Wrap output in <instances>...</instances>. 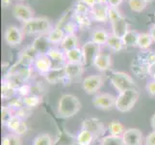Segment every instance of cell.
I'll list each match as a JSON object with an SVG mask.
<instances>
[{
	"label": "cell",
	"mask_w": 155,
	"mask_h": 145,
	"mask_svg": "<svg viewBox=\"0 0 155 145\" xmlns=\"http://www.w3.org/2000/svg\"><path fill=\"white\" fill-rule=\"evenodd\" d=\"M81 109V103L76 96L72 94H64L58 102L57 112L62 118H69L75 115Z\"/></svg>",
	"instance_id": "obj_1"
},
{
	"label": "cell",
	"mask_w": 155,
	"mask_h": 145,
	"mask_svg": "<svg viewBox=\"0 0 155 145\" xmlns=\"http://www.w3.org/2000/svg\"><path fill=\"white\" fill-rule=\"evenodd\" d=\"M22 29L24 34L33 35V34H40L45 35L47 34L52 29L50 21L47 18L41 17V18H33L30 20L23 22Z\"/></svg>",
	"instance_id": "obj_2"
},
{
	"label": "cell",
	"mask_w": 155,
	"mask_h": 145,
	"mask_svg": "<svg viewBox=\"0 0 155 145\" xmlns=\"http://www.w3.org/2000/svg\"><path fill=\"white\" fill-rule=\"evenodd\" d=\"M153 64H155V52L145 50L137 56L134 62H132L131 67L132 71L138 74V77H141L147 74L149 67Z\"/></svg>",
	"instance_id": "obj_3"
},
{
	"label": "cell",
	"mask_w": 155,
	"mask_h": 145,
	"mask_svg": "<svg viewBox=\"0 0 155 145\" xmlns=\"http://www.w3.org/2000/svg\"><path fill=\"white\" fill-rule=\"evenodd\" d=\"M109 20L112 26V34L122 38L124 35L129 30L126 19L120 13L117 8H109Z\"/></svg>",
	"instance_id": "obj_4"
},
{
	"label": "cell",
	"mask_w": 155,
	"mask_h": 145,
	"mask_svg": "<svg viewBox=\"0 0 155 145\" xmlns=\"http://www.w3.org/2000/svg\"><path fill=\"white\" fill-rule=\"evenodd\" d=\"M139 98L137 89H129L120 92L116 100V109L120 112H127L133 109Z\"/></svg>",
	"instance_id": "obj_5"
},
{
	"label": "cell",
	"mask_w": 155,
	"mask_h": 145,
	"mask_svg": "<svg viewBox=\"0 0 155 145\" xmlns=\"http://www.w3.org/2000/svg\"><path fill=\"white\" fill-rule=\"evenodd\" d=\"M110 80L113 86L119 93L129 89H137L135 81L133 78L125 73L122 72H112L110 76Z\"/></svg>",
	"instance_id": "obj_6"
},
{
	"label": "cell",
	"mask_w": 155,
	"mask_h": 145,
	"mask_svg": "<svg viewBox=\"0 0 155 145\" xmlns=\"http://www.w3.org/2000/svg\"><path fill=\"white\" fill-rule=\"evenodd\" d=\"M101 46L95 44L93 41L87 42L82 47L83 52V64L85 66H92L94 65L95 58L100 54Z\"/></svg>",
	"instance_id": "obj_7"
},
{
	"label": "cell",
	"mask_w": 155,
	"mask_h": 145,
	"mask_svg": "<svg viewBox=\"0 0 155 145\" xmlns=\"http://www.w3.org/2000/svg\"><path fill=\"white\" fill-rule=\"evenodd\" d=\"M117 97L109 93L97 94L93 98V105L99 109L108 110L116 105Z\"/></svg>",
	"instance_id": "obj_8"
},
{
	"label": "cell",
	"mask_w": 155,
	"mask_h": 145,
	"mask_svg": "<svg viewBox=\"0 0 155 145\" xmlns=\"http://www.w3.org/2000/svg\"><path fill=\"white\" fill-rule=\"evenodd\" d=\"M103 84V78L99 74H92L85 78L82 82L84 91L89 95L97 93Z\"/></svg>",
	"instance_id": "obj_9"
},
{
	"label": "cell",
	"mask_w": 155,
	"mask_h": 145,
	"mask_svg": "<svg viewBox=\"0 0 155 145\" xmlns=\"http://www.w3.org/2000/svg\"><path fill=\"white\" fill-rule=\"evenodd\" d=\"M23 31L18 26H9L4 33V40L7 43V45L11 47H15L19 45L23 40Z\"/></svg>",
	"instance_id": "obj_10"
},
{
	"label": "cell",
	"mask_w": 155,
	"mask_h": 145,
	"mask_svg": "<svg viewBox=\"0 0 155 145\" xmlns=\"http://www.w3.org/2000/svg\"><path fill=\"white\" fill-rule=\"evenodd\" d=\"M109 8L110 6L106 2L97 3L91 8L92 19L98 22H106L107 20H109Z\"/></svg>",
	"instance_id": "obj_11"
},
{
	"label": "cell",
	"mask_w": 155,
	"mask_h": 145,
	"mask_svg": "<svg viewBox=\"0 0 155 145\" xmlns=\"http://www.w3.org/2000/svg\"><path fill=\"white\" fill-rule=\"evenodd\" d=\"M13 15L15 19L22 21V22H26V21L30 20L31 19L35 18L34 11L32 10V8L29 7L28 5L21 4V3H18L14 6Z\"/></svg>",
	"instance_id": "obj_12"
},
{
	"label": "cell",
	"mask_w": 155,
	"mask_h": 145,
	"mask_svg": "<svg viewBox=\"0 0 155 145\" xmlns=\"http://www.w3.org/2000/svg\"><path fill=\"white\" fill-rule=\"evenodd\" d=\"M82 130H87L94 133L95 137L99 136L104 133V125L97 118H87L82 122Z\"/></svg>",
	"instance_id": "obj_13"
},
{
	"label": "cell",
	"mask_w": 155,
	"mask_h": 145,
	"mask_svg": "<svg viewBox=\"0 0 155 145\" xmlns=\"http://www.w3.org/2000/svg\"><path fill=\"white\" fill-rule=\"evenodd\" d=\"M46 55L50 58L52 62V68H61L66 65L68 62L66 57V52L63 50L56 47H51L46 53Z\"/></svg>",
	"instance_id": "obj_14"
},
{
	"label": "cell",
	"mask_w": 155,
	"mask_h": 145,
	"mask_svg": "<svg viewBox=\"0 0 155 145\" xmlns=\"http://www.w3.org/2000/svg\"><path fill=\"white\" fill-rule=\"evenodd\" d=\"M121 137L124 145H142L143 135L141 131L138 130V129H127Z\"/></svg>",
	"instance_id": "obj_15"
},
{
	"label": "cell",
	"mask_w": 155,
	"mask_h": 145,
	"mask_svg": "<svg viewBox=\"0 0 155 145\" xmlns=\"http://www.w3.org/2000/svg\"><path fill=\"white\" fill-rule=\"evenodd\" d=\"M33 67L40 74L45 76V74L52 69V62L50 60V58L46 54H42L37 57V59L33 63Z\"/></svg>",
	"instance_id": "obj_16"
},
{
	"label": "cell",
	"mask_w": 155,
	"mask_h": 145,
	"mask_svg": "<svg viewBox=\"0 0 155 145\" xmlns=\"http://www.w3.org/2000/svg\"><path fill=\"white\" fill-rule=\"evenodd\" d=\"M32 46L35 47V50L39 52L40 55L46 54L48 50H50V42L48 41L46 34L45 35H39L36 37L35 40L32 43Z\"/></svg>",
	"instance_id": "obj_17"
},
{
	"label": "cell",
	"mask_w": 155,
	"mask_h": 145,
	"mask_svg": "<svg viewBox=\"0 0 155 145\" xmlns=\"http://www.w3.org/2000/svg\"><path fill=\"white\" fill-rule=\"evenodd\" d=\"M45 77L46 81L51 84H55L59 81H62V80L67 78L65 66L61 68H52Z\"/></svg>",
	"instance_id": "obj_18"
},
{
	"label": "cell",
	"mask_w": 155,
	"mask_h": 145,
	"mask_svg": "<svg viewBox=\"0 0 155 145\" xmlns=\"http://www.w3.org/2000/svg\"><path fill=\"white\" fill-rule=\"evenodd\" d=\"M83 63H72L67 62L65 65L66 74L68 79H73L79 76H81L83 73Z\"/></svg>",
	"instance_id": "obj_19"
},
{
	"label": "cell",
	"mask_w": 155,
	"mask_h": 145,
	"mask_svg": "<svg viewBox=\"0 0 155 145\" xmlns=\"http://www.w3.org/2000/svg\"><path fill=\"white\" fill-rule=\"evenodd\" d=\"M112 65L111 56L106 53H100V54L95 58L94 66L99 70L100 72H105L107 70H109Z\"/></svg>",
	"instance_id": "obj_20"
},
{
	"label": "cell",
	"mask_w": 155,
	"mask_h": 145,
	"mask_svg": "<svg viewBox=\"0 0 155 145\" xmlns=\"http://www.w3.org/2000/svg\"><path fill=\"white\" fill-rule=\"evenodd\" d=\"M46 36H47V38H48L50 44L58 45V44H61L63 42L64 38H65V36H66V33L63 28L55 27V28H52L48 33L46 34Z\"/></svg>",
	"instance_id": "obj_21"
},
{
	"label": "cell",
	"mask_w": 155,
	"mask_h": 145,
	"mask_svg": "<svg viewBox=\"0 0 155 145\" xmlns=\"http://www.w3.org/2000/svg\"><path fill=\"white\" fill-rule=\"evenodd\" d=\"M95 136L94 133L87 130H81L75 137V141L77 145H91L94 140Z\"/></svg>",
	"instance_id": "obj_22"
},
{
	"label": "cell",
	"mask_w": 155,
	"mask_h": 145,
	"mask_svg": "<svg viewBox=\"0 0 155 145\" xmlns=\"http://www.w3.org/2000/svg\"><path fill=\"white\" fill-rule=\"evenodd\" d=\"M61 50H63L65 52L72 50V48L77 47L78 45V39L76 34H69L66 35L64 38L63 42L61 43Z\"/></svg>",
	"instance_id": "obj_23"
},
{
	"label": "cell",
	"mask_w": 155,
	"mask_h": 145,
	"mask_svg": "<svg viewBox=\"0 0 155 145\" xmlns=\"http://www.w3.org/2000/svg\"><path fill=\"white\" fill-rule=\"evenodd\" d=\"M139 34L136 30H128L122 37V42L125 47H136L138 44Z\"/></svg>",
	"instance_id": "obj_24"
},
{
	"label": "cell",
	"mask_w": 155,
	"mask_h": 145,
	"mask_svg": "<svg viewBox=\"0 0 155 145\" xmlns=\"http://www.w3.org/2000/svg\"><path fill=\"white\" fill-rule=\"evenodd\" d=\"M106 46L114 51H120L124 47V42H122V38H120L119 36H116L114 34H110L108 41L106 43Z\"/></svg>",
	"instance_id": "obj_25"
},
{
	"label": "cell",
	"mask_w": 155,
	"mask_h": 145,
	"mask_svg": "<svg viewBox=\"0 0 155 145\" xmlns=\"http://www.w3.org/2000/svg\"><path fill=\"white\" fill-rule=\"evenodd\" d=\"M110 34L104 29H97L93 32L92 34V41L95 44H97L99 46L101 45H106L107 41H108Z\"/></svg>",
	"instance_id": "obj_26"
},
{
	"label": "cell",
	"mask_w": 155,
	"mask_h": 145,
	"mask_svg": "<svg viewBox=\"0 0 155 145\" xmlns=\"http://www.w3.org/2000/svg\"><path fill=\"white\" fill-rule=\"evenodd\" d=\"M66 57L68 62L72 63H83V52L82 48L75 47L66 52Z\"/></svg>",
	"instance_id": "obj_27"
},
{
	"label": "cell",
	"mask_w": 155,
	"mask_h": 145,
	"mask_svg": "<svg viewBox=\"0 0 155 145\" xmlns=\"http://www.w3.org/2000/svg\"><path fill=\"white\" fill-rule=\"evenodd\" d=\"M1 90H2V98L3 99H13V97L15 95L17 92V88H15L14 85L11 83L10 81H8L7 79H5L2 86H1Z\"/></svg>",
	"instance_id": "obj_28"
},
{
	"label": "cell",
	"mask_w": 155,
	"mask_h": 145,
	"mask_svg": "<svg viewBox=\"0 0 155 145\" xmlns=\"http://www.w3.org/2000/svg\"><path fill=\"white\" fill-rule=\"evenodd\" d=\"M152 43H153V40L149 33H140L139 34V39H138V44H137V47L139 48L147 50L150 47Z\"/></svg>",
	"instance_id": "obj_29"
},
{
	"label": "cell",
	"mask_w": 155,
	"mask_h": 145,
	"mask_svg": "<svg viewBox=\"0 0 155 145\" xmlns=\"http://www.w3.org/2000/svg\"><path fill=\"white\" fill-rule=\"evenodd\" d=\"M148 2V0H128V5L133 12L141 13L146 9Z\"/></svg>",
	"instance_id": "obj_30"
},
{
	"label": "cell",
	"mask_w": 155,
	"mask_h": 145,
	"mask_svg": "<svg viewBox=\"0 0 155 145\" xmlns=\"http://www.w3.org/2000/svg\"><path fill=\"white\" fill-rule=\"evenodd\" d=\"M109 132L110 135L115 136H122L124 133L125 132L124 125L119 121H113L109 125Z\"/></svg>",
	"instance_id": "obj_31"
},
{
	"label": "cell",
	"mask_w": 155,
	"mask_h": 145,
	"mask_svg": "<svg viewBox=\"0 0 155 145\" xmlns=\"http://www.w3.org/2000/svg\"><path fill=\"white\" fill-rule=\"evenodd\" d=\"M100 145H124V143L121 136H115L109 135L102 137L100 141Z\"/></svg>",
	"instance_id": "obj_32"
},
{
	"label": "cell",
	"mask_w": 155,
	"mask_h": 145,
	"mask_svg": "<svg viewBox=\"0 0 155 145\" xmlns=\"http://www.w3.org/2000/svg\"><path fill=\"white\" fill-rule=\"evenodd\" d=\"M2 145H22L19 136L15 133H8L2 139Z\"/></svg>",
	"instance_id": "obj_33"
},
{
	"label": "cell",
	"mask_w": 155,
	"mask_h": 145,
	"mask_svg": "<svg viewBox=\"0 0 155 145\" xmlns=\"http://www.w3.org/2000/svg\"><path fill=\"white\" fill-rule=\"evenodd\" d=\"M33 145H53L52 137L48 133H41L34 139Z\"/></svg>",
	"instance_id": "obj_34"
},
{
	"label": "cell",
	"mask_w": 155,
	"mask_h": 145,
	"mask_svg": "<svg viewBox=\"0 0 155 145\" xmlns=\"http://www.w3.org/2000/svg\"><path fill=\"white\" fill-rule=\"evenodd\" d=\"M24 106L28 107V109H32L37 105H39L41 104V97L36 96V95H29L25 98H22Z\"/></svg>",
	"instance_id": "obj_35"
},
{
	"label": "cell",
	"mask_w": 155,
	"mask_h": 145,
	"mask_svg": "<svg viewBox=\"0 0 155 145\" xmlns=\"http://www.w3.org/2000/svg\"><path fill=\"white\" fill-rule=\"evenodd\" d=\"M91 13V8L83 0H78L74 6V14L78 15H89Z\"/></svg>",
	"instance_id": "obj_36"
},
{
	"label": "cell",
	"mask_w": 155,
	"mask_h": 145,
	"mask_svg": "<svg viewBox=\"0 0 155 145\" xmlns=\"http://www.w3.org/2000/svg\"><path fill=\"white\" fill-rule=\"evenodd\" d=\"M74 21L77 23L79 27H87L91 24V19L89 15H78L74 14Z\"/></svg>",
	"instance_id": "obj_37"
},
{
	"label": "cell",
	"mask_w": 155,
	"mask_h": 145,
	"mask_svg": "<svg viewBox=\"0 0 155 145\" xmlns=\"http://www.w3.org/2000/svg\"><path fill=\"white\" fill-rule=\"evenodd\" d=\"M23 120L20 119V118L17 115H14L11 119L9 120V122L7 123L6 127L8 128V130L15 133V131L18 130V128L19 127V125L21 124V122H22Z\"/></svg>",
	"instance_id": "obj_38"
},
{
	"label": "cell",
	"mask_w": 155,
	"mask_h": 145,
	"mask_svg": "<svg viewBox=\"0 0 155 145\" xmlns=\"http://www.w3.org/2000/svg\"><path fill=\"white\" fill-rule=\"evenodd\" d=\"M13 109L7 106H3L1 109V120H2V124L6 126L7 123L9 122V120L12 118L15 114H13Z\"/></svg>",
	"instance_id": "obj_39"
},
{
	"label": "cell",
	"mask_w": 155,
	"mask_h": 145,
	"mask_svg": "<svg viewBox=\"0 0 155 145\" xmlns=\"http://www.w3.org/2000/svg\"><path fill=\"white\" fill-rule=\"evenodd\" d=\"M78 25L75 21H68V22L65 24V26L63 27L64 31H65L66 35H69V34H75V32L77 30Z\"/></svg>",
	"instance_id": "obj_40"
},
{
	"label": "cell",
	"mask_w": 155,
	"mask_h": 145,
	"mask_svg": "<svg viewBox=\"0 0 155 145\" xmlns=\"http://www.w3.org/2000/svg\"><path fill=\"white\" fill-rule=\"evenodd\" d=\"M9 107H11L13 110H18L21 107L24 106V104H23V100L22 98H20V97H18V98H14L10 101V103L8 105Z\"/></svg>",
	"instance_id": "obj_41"
},
{
	"label": "cell",
	"mask_w": 155,
	"mask_h": 145,
	"mask_svg": "<svg viewBox=\"0 0 155 145\" xmlns=\"http://www.w3.org/2000/svg\"><path fill=\"white\" fill-rule=\"evenodd\" d=\"M17 92H18L17 94L20 97V98H25V97L31 95V86L26 83H23L18 88Z\"/></svg>",
	"instance_id": "obj_42"
},
{
	"label": "cell",
	"mask_w": 155,
	"mask_h": 145,
	"mask_svg": "<svg viewBox=\"0 0 155 145\" xmlns=\"http://www.w3.org/2000/svg\"><path fill=\"white\" fill-rule=\"evenodd\" d=\"M146 89L151 97H155V80H149L146 85Z\"/></svg>",
	"instance_id": "obj_43"
},
{
	"label": "cell",
	"mask_w": 155,
	"mask_h": 145,
	"mask_svg": "<svg viewBox=\"0 0 155 145\" xmlns=\"http://www.w3.org/2000/svg\"><path fill=\"white\" fill-rule=\"evenodd\" d=\"M27 132V125H26V123L25 121L23 120L22 122H21V124L19 125V127L18 128V130L15 131L14 133H15V135H18V136H23L24 133Z\"/></svg>",
	"instance_id": "obj_44"
},
{
	"label": "cell",
	"mask_w": 155,
	"mask_h": 145,
	"mask_svg": "<svg viewBox=\"0 0 155 145\" xmlns=\"http://www.w3.org/2000/svg\"><path fill=\"white\" fill-rule=\"evenodd\" d=\"M146 145H155V131L147 135L146 138Z\"/></svg>",
	"instance_id": "obj_45"
},
{
	"label": "cell",
	"mask_w": 155,
	"mask_h": 145,
	"mask_svg": "<svg viewBox=\"0 0 155 145\" xmlns=\"http://www.w3.org/2000/svg\"><path fill=\"white\" fill-rule=\"evenodd\" d=\"M124 0H106L107 4L109 5L110 7H114V8H117L122 3Z\"/></svg>",
	"instance_id": "obj_46"
},
{
	"label": "cell",
	"mask_w": 155,
	"mask_h": 145,
	"mask_svg": "<svg viewBox=\"0 0 155 145\" xmlns=\"http://www.w3.org/2000/svg\"><path fill=\"white\" fill-rule=\"evenodd\" d=\"M148 33L150 34L151 38H152V40H153V42H155V23L152 24V25L150 26V29H149V32H148Z\"/></svg>",
	"instance_id": "obj_47"
},
{
	"label": "cell",
	"mask_w": 155,
	"mask_h": 145,
	"mask_svg": "<svg viewBox=\"0 0 155 145\" xmlns=\"http://www.w3.org/2000/svg\"><path fill=\"white\" fill-rule=\"evenodd\" d=\"M83 1L86 3L88 6L90 7V8H92V7H94L95 4L97 3V0H83Z\"/></svg>",
	"instance_id": "obj_48"
},
{
	"label": "cell",
	"mask_w": 155,
	"mask_h": 145,
	"mask_svg": "<svg viewBox=\"0 0 155 145\" xmlns=\"http://www.w3.org/2000/svg\"><path fill=\"white\" fill-rule=\"evenodd\" d=\"M1 3L3 7H8L11 4V0H1Z\"/></svg>",
	"instance_id": "obj_49"
},
{
	"label": "cell",
	"mask_w": 155,
	"mask_h": 145,
	"mask_svg": "<svg viewBox=\"0 0 155 145\" xmlns=\"http://www.w3.org/2000/svg\"><path fill=\"white\" fill-rule=\"evenodd\" d=\"M150 124H151V127L152 129L155 131V114L151 117V120H150Z\"/></svg>",
	"instance_id": "obj_50"
},
{
	"label": "cell",
	"mask_w": 155,
	"mask_h": 145,
	"mask_svg": "<svg viewBox=\"0 0 155 145\" xmlns=\"http://www.w3.org/2000/svg\"><path fill=\"white\" fill-rule=\"evenodd\" d=\"M150 77L152 78V79H153V80H155V71H154V73H153V74H151V76H150Z\"/></svg>",
	"instance_id": "obj_51"
},
{
	"label": "cell",
	"mask_w": 155,
	"mask_h": 145,
	"mask_svg": "<svg viewBox=\"0 0 155 145\" xmlns=\"http://www.w3.org/2000/svg\"><path fill=\"white\" fill-rule=\"evenodd\" d=\"M154 23H155V13H154Z\"/></svg>",
	"instance_id": "obj_52"
},
{
	"label": "cell",
	"mask_w": 155,
	"mask_h": 145,
	"mask_svg": "<svg viewBox=\"0 0 155 145\" xmlns=\"http://www.w3.org/2000/svg\"><path fill=\"white\" fill-rule=\"evenodd\" d=\"M148 1H151V0H148Z\"/></svg>",
	"instance_id": "obj_53"
}]
</instances>
